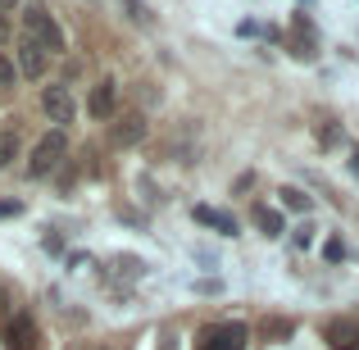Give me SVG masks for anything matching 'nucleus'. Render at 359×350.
<instances>
[{"mask_svg":"<svg viewBox=\"0 0 359 350\" xmlns=\"http://www.w3.org/2000/svg\"><path fill=\"white\" fill-rule=\"evenodd\" d=\"M196 291H201V296H219L223 282H219V278H201V282H196Z\"/></svg>","mask_w":359,"mask_h":350,"instance_id":"f3484780","label":"nucleus"},{"mask_svg":"<svg viewBox=\"0 0 359 350\" xmlns=\"http://www.w3.org/2000/svg\"><path fill=\"white\" fill-rule=\"evenodd\" d=\"M14 78H18V69L9 64V55L0 51V91H5V87H14Z\"/></svg>","mask_w":359,"mask_h":350,"instance_id":"dca6fc26","label":"nucleus"},{"mask_svg":"<svg viewBox=\"0 0 359 350\" xmlns=\"http://www.w3.org/2000/svg\"><path fill=\"white\" fill-rule=\"evenodd\" d=\"M9 9H18V0H0V14H9Z\"/></svg>","mask_w":359,"mask_h":350,"instance_id":"b1692460","label":"nucleus"},{"mask_svg":"<svg viewBox=\"0 0 359 350\" xmlns=\"http://www.w3.org/2000/svg\"><path fill=\"white\" fill-rule=\"evenodd\" d=\"M32 337H36V328H32V318H27V314H14V318H9V328H5V346L9 350H23Z\"/></svg>","mask_w":359,"mask_h":350,"instance_id":"6e6552de","label":"nucleus"},{"mask_svg":"<svg viewBox=\"0 0 359 350\" xmlns=\"http://www.w3.org/2000/svg\"><path fill=\"white\" fill-rule=\"evenodd\" d=\"M146 132H150V123L141 119V114H128V119H114L109 123V146H118V150H128V146H137V141H146Z\"/></svg>","mask_w":359,"mask_h":350,"instance_id":"20e7f679","label":"nucleus"},{"mask_svg":"<svg viewBox=\"0 0 359 350\" xmlns=\"http://www.w3.org/2000/svg\"><path fill=\"white\" fill-rule=\"evenodd\" d=\"M191 219H196V223H201V228H210V219H214V210H210V205H196V210H191Z\"/></svg>","mask_w":359,"mask_h":350,"instance_id":"a211bd4d","label":"nucleus"},{"mask_svg":"<svg viewBox=\"0 0 359 350\" xmlns=\"http://www.w3.org/2000/svg\"><path fill=\"white\" fill-rule=\"evenodd\" d=\"M46 60H50V55H46L36 41H27V36H23V46H18V73H23V78H41Z\"/></svg>","mask_w":359,"mask_h":350,"instance_id":"423d86ee","label":"nucleus"},{"mask_svg":"<svg viewBox=\"0 0 359 350\" xmlns=\"http://www.w3.org/2000/svg\"><path fill=\"white\" fill-rule=\"evenodd\" d=\"M14 214H23V205L18 201H0V219H14Z\"/></svg>","mask_w":359,"mask_h":350,"instance_id":"6ab92c4d","label":"nucleus"},{"mask_svg":"<svg viewBox=\"0 0 359 350\" xmlns=\"http://www.w3.org/2000/svg\"><path fill=\"white\" fill-rule=\"evenodd\" d=\"M255 223H259L264 236H282L287 232V219H282L278 210H269V205H255Z\"/></svg>","mask_w":359,"mask_h":350,"instance_id":"9d476101","label":"nucleus"},{"mask_svg":"<svg viewBox=\"0 0 359 350\" xmlns=\"http://www.w3.org/2000/svg\"><path fill=\"white\" fill-rule=\"evenodd\" d=\"M259 32H264L259 23H237V36H259Z\"/></svg>","mask_w":359,"mask_h":350,"instance_id":"4be33fe9","label":"nucleus"},{"mask_svg":"<svg viewBox=\"0 0 359 350\" xmlns=\"http://www.w3.org/2000/svg\"><path fill=\"white\" fill-rule=\"evenodd\" d=\"M5 36H9V18L0 14V41H5Z\"/></svg>","mask_w":359,"mask_h":350,"instance_id":"5701e85b","label":"nucleus"},{"mask_svg":"<svg viewBox=\"0 0 359 350\" xmlns=\"http://www.w3.org/2000/svg\"><path fill=\"white\" fill-rule=\"evenodd\" d=\"M323 255H327V260H341V255H346V250H341V241H337V236H332V241H327V245H323Z\"/></svg>","mask_w":359,"mask_h":350,"instance_id":"412c9836","label":"nucleus"},{"mask_svg":"<svg viewBox=\"0 0 359 350\" xmlns=\"http://www.w3.org/2000/svg\"><path fill=\"white\" fill-rule=\"evenodd\" d=\"M201 350H245V328L241 323H223V328H210L205 332Z\"/></svg>","mask_w":359,"mask_h":350,"instance_id":"39448f33","label":"nucleus"},{"mask_svg":"<svg viewBox=\"0 0 359 350\" xmlns=\"http://www.w3.org/2000/svg\"><path fill=\"white\" fill-rule=\"evenodd\" d=\"M41 109L50 114V123H60V128L78 119V100H73L69 82H55V87H46V91H41Z\"/></svg>","mask_w":359,"mask_h":350,"instance_id":"7ed1b4c3","label":"nucleus"},{"mask_svg":"<svg viewBox=\"0 0 359 350\" xmlns=\"http://www.w3.org/2000/svg\"><path fill=\"white\" fill-rule=\"evenodd\" d=\"M210 228H219V236H237V219H232V214H223V210H214Z\"/></svg>","mask_w":359,"mask_h":350,"instance_id":"ddd939ff","label":"nucleus"},{"mask_svg":"<svg viewBox=\"0 0 359 350\" xmlns=\"http://www.w3.org/2000/svg\"><path fill=\"white\" fill-rule=\"evenodd\" d=\"M87 109H91V119H96V123H105L109 114H114V82H109V78L91 87V105Z\"/></svg>","mask_w":359,"mask_h":350,"instance_id":"0eeeda50","label":"nucleus"},{"mask_svg":"<svg viewBox=\"0 0 359 350\" xmlns=\"http://www.w3.org/2000/svg\"><path fill=\"white\" fill-rule=\"evenodd\" d=\"M123 9H128V18H137V23H155V14H150L146 5H141V0H118Z\"/></svg>","mask_w":359,"mask_h":350,"instance_id":"4468645a","label":"nucleus"},{"mask_svg":"<svg viewBox=\"0 0 359 350\" xmlns=\"http://www.w3.org/2000/svg\"><path fill=\"white\" fill-rule=\"evenodd\" d=\"M18 155V132H0V168H9Z\"/></svg>","mask_w":359,"mask_h":350,"instance_id":"f8f14e48","label":"nucleus"},{"mask_svg":"<svg viewBox=\"0 0 359 350\" xmlns=\"http://www.w3.org/2000/svg\"><path fill=\"white\" fill-rule=\"evenodd\" d=\"M23 27H27V41H36L46 55H60V51H64V32H60V23H55L50 9L32 5V9L23 14Z\"/></svg>","mask_w":359,"mask_h":350,"instance_id":"f03ea898","label":"nucleus"},{"mask_svg":"<svg viewBox=\"0 0 359 350\" xmlns=\"http://www.w3.org/2000/svg\"><path fill=\"white\" fill-rule=\"evenodd\" d=\"M351 173L359 177V150H355V159H351Z\"/></svg>","mask_w":359,"mask_h":350,"instance_id":"393cba45","label":"nucleus"},{"mask_svg":"<svg viewBox=\"0 0 359 350\" xmlns=\"http://www.w3.org/2000/svg\"><path fill=\"white\" fill-rule=\"evenodd\" d=\"M0 314H5V291H0Z\"/></svg>","mask_w":359,"mask_h":350,"instance_id":"a878e982","label":"nucleus"},{"mask_svg":"<svg viewBox=\"0 0 359 350\" xmlns=\"http://www.w3.org/2000/svg\"><path fill=\"white\" fill-rule=\"evenodd\" d=\"M327 342H332V350H359V323H332Z\"/></svg>","mask_w":359,"mask_h":350,"instance_id":"1a4fd4ad","label":"nucleus"},{"mask_svg":"<svg viewBox=\"0 0 359 350\" xmlns=\"http://www.w3.org/2000/svg\"><path fill=\"white\" fill-rule=\"evenodd\" d=\"M291 245H296V250H309V245H314V228H309V223L291 228Z\"/></svg>","mask_w":359,"mask_h":350,"instance_id":"2eb2a0df","label":"nucleus"},{"mask_svg":"<svg viewBox=\"0 0 359 350\" xmlns=\"http://www.w3.org/2000/svg\"><path fill=\"white\" fill-rule=\"evenodd\" d=\"M278 196H282V205H287V210H296V214H309V210H314V201H309L300 187H282Z\"/></svg>","mask_w":359,"mask_h":350,"instance_id":"9b49d317","label":"nucleus"},{"mask_svg":"<svg viewBox=\"0 0 359 350\" xmlns=\"http://www.w3.org/2000/svg\"><path fill=\"white\" fill-rule=\"evenodd\" d=\"M64 155H69V132L64 128H50L41 141L32 146V159H27V177H50L55 168L64 164Z\"/></svg>","mask_w":359,"mask_h":350,"instance_id":"f257e3e1","label":"nucleus"},{"mask_svg":"<svg viewBox=\"0 0 359 350\" xmlns=\"http://www.w3.org/2000/svg\"><path fill=\"white\" fill-rule=\"evenodd\" d=\"M318 141H323V146H337V141H341V132H337V128H318Z\"/></svg>","mask_w":359,"mask_h":350,"instance_id":"aec40b11","label":"nucleus"}]
</instances>
